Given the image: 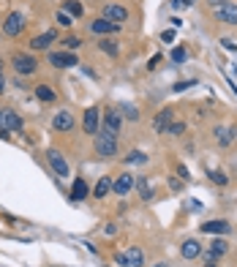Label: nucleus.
<instances>
[{"label": "nucleus", "mask_w": 237, "mask_h": 267, "mask_svg": "<svg viewBox=\"0 0 237 267\" xmlns=\"http://www.w3.org/2000/svg\"><path fill=\"white\" fill-rule=\"evenodd\" d=\"M213 17L218 19L221 25H229V28H237V3L232 0H207Z\"/></svg>", "instance_id": "obj_1"}, {"label": "nucleus", "mask_w": 237, "mask_h": 267, "mask_svg": "<svg viewBox=\"0 0 237 267\" xmlns=\"http://www.w3.org/2000/svg\"><path fill=\"white\" fill-rule=\"evenodd\" d=\"M11 69H14L17 77H33L41 69V63H38V57L30 55V52H14V55H11Z\"/></svg>", "instance_id": "obj_2"}, {"label": "nucleus", "mask_w": 237, "mask_h": 267, "mask_svg": "<svg viewBox=\"0 0 237 267\" xmlns=\"http://www.w3.org/2000/svg\"><path fill=\"white\" fill-rule=\"evenodd\" d=\"M93 148H96V156H98V158H114V156L120 153V142H117V137H114V134L98 131Z\"/></svg>", "instance_id": "obj_3"}, {"label": "nucleus", "mask_w": 237, "mask_h": 267, "mask_svg": "<svg viewBox=\"0 0 237 267\" xmlns=\"http://www.w3.org/2000/svg\"><path fill=\"white\" fill-rule=\"evenodd\" d=\"M0 30H3V36H9V38L22 36V30H25V14H22V11H9L6 19H3V25H0Z\"/></svg>", "instance_id": "obj_4"}, {"label": "nucleus", "mask_w": 237, "mask_h": 267, "mask_svg": "<svg viewBox=\"0 0 237 267\" xmlns=\"http://www.w3.org/2000/svg\"><path fill=\"white\" fill-rule=\"evenodd\" d=\"M46 164L52 166V172H55L57 177H71V166H69V161H66V156L60 150H55V148L46 150Z\"/></svg>", "instance_id": "obj_5"}, {"label": "nucleus", "mask_w": 237, "mask_h": 267, "mask_svg": "<svg viewBox=\"0 0 237 267\" xmlns=\"http://www.w3.org/2000/svg\"><path fill=\"white\" fill-rule=\"evenodd\" d=\"M0 128H6V131H22L25 128V120H22V115H19L17 109L3 106V109H0Z\"/></svg>", "instance_id": "obj_6"}, {"label": "nucleus", "mask_w": 237, "mask_h": 267, "mask_svg": "<svg viewBox=\"0 0 237 267\" xmlns=\"http://www.w3.org/2000/svg\"><path fill=\"white\" fill-rule=\"evenodd\" d=\"M52 128H55L57 134H71L74 128H77V117H74V112H69V109L55 112V117H52Z\"/></svg>", "instance_id": "obj_7"}, {"label": "nucleus", "mask_w": 237, "mask_h": 267, "mask_svg": "<svg viewBox=\"0 0 237 267\" xmlns=\"http://www.w3.org/2000/svg\"><path fill=\"white\" fill-rule=\"evenodd\" d=\"M82 128H85L87 137H96V134L101 131V109H98V106H87V109H85Z\"/></svg>", "instance_id": "obj_8"}, {"label": "nucleus", "mask_w": 237, "mask_h": 267, "mask_svg": "<svg viewBox=\"0 0 237 267\" xmlns=\"http://www.w3.org/2000/svg\"><path fill=\"white\" fill-rule=\"evenodd\" d=\"M46 60H49L52 69H74V65H79V57L74 55V52L63 49V52H49L46 55Z\"/></svg>", "instance_id": "obj_9"}, {"label": "nucleus", "mask_w": 237, "mask_h": 267, "mask_svg": "<svg viewBox=\"0 0 237 267\" xmlns=\"http://www.w3.org/2000/svg\"><path fill=\"white\" fill-rule=\"evenodd\" d=\"M104 131L114 134V137H120V131H123V115L114 106H106L104 109Z\"/></svg>", "instance_id": "obj_10"}, {"label": "nucleus", "mask_w": 237, "mask_h": 267, "mask_svg": "<svg viewBox=\"0 0 237 267\" xmlns=\"http://www.w3.org/2000/svg\"><path fill=\"white\" fill-rule=\"evenodd\" d=\"M101 17L109 19V22H114V25H123L128 19V9H126V6H120V3H104Z\"/></svg>", "instance_id": "obj_11"}, {"label": "nucleus", "mask_w": 237, "mask_h": 267, "mask_svg": "<svg viewBox=\"0 0 237 267\" xmlns=\"http://www.w3.org/2000/svg\"><path fill=\"white\" fill-rule=\"evenodd\" d=\"M87 30H90L93 36H101V38H106V36H114V33L120 30V25H114V22H109V19L98 17V19H93V22L87 25Z\"/></svg>", "instance_id": "obj_12"}, {"label": "nucleus", "mask_w": 237, "mask_h": 267, "mask_svg": "<svg viewBox=\"0 0 237 267\" xmlns=\"http://www.w3.org/2000/svg\"><path fill=\"white\" fill-rule=\"evenodd\" d=\"M137 188V177L131 175V172H123V175H117L112 180V191L117 193V196H126V193H131Z\"/></svg>", "instance_id": "obj_13"}, {"label": "nucleus", "mask_w": 237, "mask_h": 267, "mask_svg": "<svg viewBox=\"0 0 237 267\" xmlns=\"http://www.w3.org/2000/svg\"><path fill=\"white\" fill-rule=\"evenodd\" d=\"M226 251H229V243H226L223 237H215L213 243H210V248L202 251V256H205V262H218V259H221Z\"/></svg>", "instance_id": "obj_14"}, {"label": "nucleus", "mask_w": 237, "mask_h": 267, "mask_svg": "<svg viewBox=\"0 0 237 267\" xmlns=\"http://www.w3.org/2000/svg\"><path fill=\"white\" fill-rule=\"evenodd\" d=\"M202 232L205 235H218V237H226L232 232V224L223 221V218H215V221H205L202 224Z\"/></svg>", "instance_id": "obj_15"}, {"label": "nucleus", "mask_w": 237, "mask_h": 267, "mask_svg": "<svg viewBox=\"0 0 237 267\" xmlns=\"http://www.w3.org/2000/svg\"><path fill=\"white\" fill-rule=\"evenodd\" d=\"M202 251H205V245H202L196 237H188V240H183V245H180V253H183V259H199V256H202Z\"/></svg>", "instance_id": "obj_16"}, {"label": "nucleus", "mask_w": 237, "mask_h": 267, "mask_svg": "<svg viewBox=\"0 0 237 267\" xmlns=\"http://www.w3.org/2000/svg\"><path fill=\"white\" fill-rule=\"evenodd\" d=\"M172 120H174V109H169V106H166V109H161L158 115L153 117V131L155 134H166V125L172 123Z\"/></svg>", "instance_id": "obj_17"}, {"label": "nucleus", "mask_w": 237, "mask_h": 267, "mask_svg": "<svg viewBox=\"0 0 237 267\" xmlns=\"http://www.w3.org/2000/svg\"><path fill=\"white\" fill-rule=\"evenodd\" d=\"M55 41H57V33H55V30H46V33H41V36L33 38V41H30V49H33V52H44L46 46H52Z\"/></svg>", "instance_id": "obj_18"}, {"label": "nucleus", "mask_w": 237, "mask_h": 267, "mask_svg": "<svg viewBox=\"0 0 237 267\" xmlns=\"http://www.w3.org/2000/svg\"><path fill=\"white\" fill-rule=\"evenodd\" d=\"M87 193H90V185H87L85 177H77L71 185V202H85Z\"/></svg>", "instance_id": "obj_19"}, {"label": "nucleus", "mask_w": 237, "mask_h": 267, "mask_svg": "<svg viewBox=\"0 0 237 267\" xmlns=\"http://www.w3.org/2000/svg\"><path fill=\"white\" fill-rule=\"evenodd\" d=\"M137 191H139V196L145 199V202H153V199H155V188H153L150 177H145V175L137 177Z\"/></svg>", "instance_id": "obj_20"}, {"label": "nucleus", "mask_w": 237, "mask_h": 267, "mask_svg": "<svg viewBox=\"0 0 237 267\" xmlns=\"http://www.w3.org/2000/svg\"><path fill=\"white\" fill-rule=\"evenodd\" d=\"M36 98L41 104H52V101H57V93H55V88L52 85H36Z\"/></svg>", "instance_id": "obj_21"}, {"label": "nucleus", "mask_w": 237, "mask_h": 267, "mask_svg": "<svg viewBox=\"0 0 237 267\" xmlns=\"http://www.w3.org/2000/svg\"><path fill=\"white\" fill-rule=\"evenodd\" d=\"M98 49L104 52V55H109V57H117V55H120V44L114 41V38H109V36L98 41Z\"/></svg>", "instance_id": "obj_22"}, {"label": "nucleus", "mask_w": 237, "mask_h": 267, "mask_svg": "<svg viewBox=\"0 0 237 267\" xmlns=\"http://www.w3.org/2000/svg\"><path fill=\"white\" fill-rule=\"evenodd\" d=\"M112 191V177L109 175H104V177H98V183H96V188H93V196L96 199H104L106 193Z\"/></svg>", "instance_id": "obj_23"}, {"label": "nucleus", "mask_w": 237, "mask_h": 267, "mask_svg": "<svg viewBox=\"0 0 237 267\" xmlns=\"http://www.w3.org/2000/svg\"><path fill=\"white\" fill-rule=\"evenodd\" d=\"M126 259H128V267H145V253H142V248H128L126 251Z\"/></svg>", "instance_id": "obj_24"}, {"label": "nucleus", "mask_w": 237, "mask_h": 267, "mask_svg": "<svg viewBox=\"0 0 237 267\" xmlns=\"http://www.w3.org/2000/svg\"><path fill=\"white\" fill-rule=\"evenodd\" d=\"M63 11L71 19H79V17L85 14V9H82V3H79V0H63Z\"/></svg>", "instance_id": "obj_25"}, {"label": "nucleus", "mask_w": 237, "mask_h": 267, "mask_svg": "<svg viewBox=\"0 0 237 267\" xmlns=\"http://www.w3.org/2000/svg\"><path fill=\"white\" fill-rule=\"evenodd\" d=\"M232 139H234V128H215V142H218L221 148L232 145Z\"/></svg>", "instance_id": "obj_26"}, {"label": "nucleus", "mask_w": 237, "mask_h": 267, "mask_svg": "<svg viewBox=\"0 0 237 267\" xmlns=\"http://www.w3.org/2000/svg\"><path fill=\"white\" fill-rule=\"evenodd\" d=\"M166 134H172V137H183V134H186V123H183V120H172V123L166 125Z\"/></svg>", "instance_id": "obj_27"}, {"label": "nucleus", "mask_w": 237, "mask_h": 267, "mask_svg": "<svg viewBox=\"0 0 237 267\" xmlns=\"http://www.w3.org/2000/svg\"><path fill=\"white\" fill-rule=\"evenodd\" d=\"M60 44H63V49L74 52V49H79V46H82V38H79V36H66Z\"/></svg>", "instance_id": "obj_28"}, {"label": "nucleus", "mask_w": 237, "mask_h": 267, "mask_svg": "<svg viewBox=\"0 0 237 267\" xmlns=\"http://www.w3.org/2000/svg\"><path fill=\"white\" fill-rule=\"evenodd\" d=\"M186 60H188V49H186V46H174V49H172V63H186Z\"/></svg>", "instance_id": "obj_29"}, {"label": "nucleus", "mask_w": 237, "mask_h": 267, "mask_svg": "<svg viewBox=\"0 0 237 267\" xmlns=\"http://www.w3.org/2000/svg\"><path fill=\"white\" fill-rule=\"evenodd\" d=\"M126 164H147V156L142 150H131L126 156Z\"/></svg>", "instance_id": "obj_30"}, {"label": "nucleus", "mask_w": 237, "mask_h": 267, "mask_svg": "<svg viewBox=\"0 0 237 267\" xmlns=\"http://www.w3.org/2000/svg\"><path fill=\"white\" fill-rule=\"evenodd\" d=\"M191 88H196V79H186V82H174L172 85L174 93H186V90H191Z\"/></svg>", "instance_id": "obj_31"}, {"label": "nucleus", "mask_w": 237, "mask_h": 267, "mask_svg": "<svg viewBox=\"0 0 237 267\" xmlns=\"http://www.w3.org/2000/svg\"><path fill=\"white\" fill-rule=\"evenodd\" d=\"M207 175H210V180H213V183H218V185H226V183H229V180H226V175H223V172H215V169H210Z\"/></svg>", "instance_id": "obj_32"}, {"label": "nucleus", "mask_w": 237, "mask_h": 267, "mask_svg": "<svg viewBox=\"0 0 237 267\" xmlns=\"http://www.w3.org/2000/svg\"><path fill=\"white\" fill-rule=\"evenodd\" d=\"M123 117H128V120H134V123H137V120H139V109H137V106H123Z\"/></svg>", "instance_id": "obj_33"}, {"label": "nucleus", "mask_w": 237, "mask_h": 267, "mask_svg": "<svg viewBox=\"0 0 237 267\" xmlns=\"http://www.w3.org/2000/svg\"><path fill=\"white\" fill-rule=\"evenodd\" d=\"M55 19H57V25H63V28H71V25H74V19H71L69 14H66L63 9L57 11V17H55Z\"/></svg>", "instance_id": "obj_34"}, {"label": "nucleus", "mask_w": 237, "mask_h": 267, "mask_svg": "<svg viewBox=\"0 0 237 267\" xmlns=\"http://www.w3.org/2000/svg\"><path fill=\"white\" fill-rule=\"evenodd\" d=\"M221 46H223L226 52H232V55H237V44L232 41V38H221Z\"/></svg>", "instance_id": "obj_35"}, {"label": "nucleus", "mask_w": 237, "mask_h": 267, "mask_svg": "<svg viewBox=\"0 0 237 267\" xmlns=\"http://www.w3.org/2000/svg\"><path fill=\"white\" fill-rule=\"evenodd\" d=\"M161 41H164V44H172V41H174V30H164V33H161Z\"/></svg>", "instance_id": "obj_36"}, {"label": "nucleus", "mask_w": 237, "mask_h": 267, "mask_svg": "<svg viewBox=\"0 0 237 267\" xmlns=\"http://www.w3.org/2000/svg\"><path fill=\"white\" fill-rule=\"evenodd\" d=\"M177 175H180L183 180H186V183H188V180H191V172H188V169H186V166H183V164H177Z\"/></svg>", "instance_id": "obj_37"}, {"label": "nucleus", "mask_w": 237, "mask_h": 267, "mask_svg": "<svg viewBox=\"0 0 237 267\" xmlns=\"http://www.w3.org/2000/svg\"><path fill=\"white\" fill-rule=\"evenodd\" d=\"M169 188H172V191H180L183 183H180V180H174V177H169Z\"/></svg>", "instance_id": "obj_38"}, {"label": "nucleus", "mask_w": 237, "mask_h": 267, "mask_svg": "<svg viewBox=\"0 0 237 267\" xmlns=\"http://www.w3.org/2000/svg\"><path fill=\"white\" fill-rule=\"evenodd\" d=\"M114 262H117L120 267H128V259H126V253H117V256H114Z\"/></svg>", "instance_id": "obj_39"}, {"label": "nucleus", "mask_w": 237, "mask_h": 267, "mask_svg": "<svg viewBox=\"0 0 237 267\" xmlns=\"http://www.w3.org/2000/svg\"><path fill=\"white\" fill-rule=\"evenodd\" d=\"M158 63H161V55H153V57H150V63H147V69H155Z\"/></svg>", "instance_id": "obj_40"}, {"label": "nucleus", "mask_w": 237, "mask_h": 267, "mask_svg": "<svg viewBox=\"0 0 237 267\" xmlns=\"http://www.w3.org/2000/svg\"><path fill=\"white\" fill-rule=\"evenodd\" d=\"M114 229H117L114 224H106V226H104V232H106V235H114Z\"/></svg>", "instance_id": "obj_41"}, {"label": "nucleus", "mask_w": 237, "mask_h": 267, "mask_svg": "<svg viewBox=\"0 0 237 267\" xmlns=\"http://www.w3.org/2000/svg\"><path fill=\"white\" fill-rule=\"evenodd\" d=\"M0 93H6V77H3V71H0Z\"/></svg>", "instance_id": "obj_42"}, {"label": "nucleus", "mask_w": 237, "mask_h": 267, "mask_svg": "<svg viewBox=\"0 0 237 267\" xmlns=\"http://www.w3.org/2000/svg\"><path fill=\"white\" fill-rule=\"evenodd\" d=\"M180 6H194V0H180Z\"/></svg>", "instance_id": "obj_43"}, {"label": "nucleus", "mask_w": 237, "mask_h": 267, "mask_svg": "<svg viewBox=\"0 0 237 267\" xmlns=\"http://www.w3.org/2000/svg\"><path fill=\"white\" fill-rule=\"evenodd\" d=\"M205 267H218V264H215V262H205Z\"/></svg>", "instance_id": "obj_44"}, {"label": "nucleus", "mask_w": 237, "mask_h": 267, "mask_svg": "<svg viewBox=\"0 0 237 267\" xmlns=\"http://www.w3.org/2000/svg\"><path fill=\"white\" fill-rule=\"evenodd\" d=\"M0 6H3V0H0Z\"/></svg>", "instance_id": "obj_45"}]
</instances>
